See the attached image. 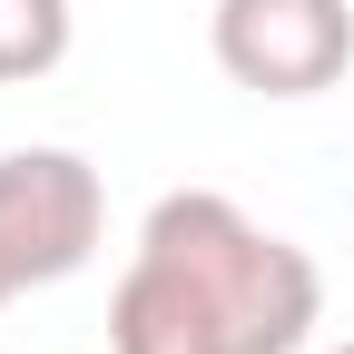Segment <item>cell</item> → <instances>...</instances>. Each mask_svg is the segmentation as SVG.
<instances>
[{
	"label": "cell",
	"mask_w": 354,
	"mask_h": 354,
	"mask_svg": "<svg viewBox=\"0 0 354 354\" xmlns=\"http://www.w3.org/2000/svg\"><path fill=\"white\" fill-rule=\"evenodd\" d=\"M325 276L295 236L256 227L216 187H167L109 295L118 354H305Z\"/></svg>",
	"instance_id": "1"
},
{
	"label": "cell",
	"mask_w": 354,
	"mask_h": 354,
	"mask_svg": "<svg viewBox=\"0 0 354 354\" xmlns=\"http://www.w3.org/2000/svg\"><path fill=\"white\" fill-rule=\"evenodd\" d=\"M109 236V187L79 148H10L0 158V305L79 276Z\"/></svg>",
	"instance_id": "2"
},
{
	"label": "cell",
	"mask_w": 354,
	"mask_h": 354,
	"mask_svg": "<svg viewBox=\"0 0 354 354\" xmlns=\"http://www.w3.org/2000/svg\"><path fill=\"white\" fill-rule=\"evenodd\" d=\"M207 50L256 99H325L354 69V0H216Z\"/></svg>",
	"instance_id": "3"
},
{
	"label": "cell",
	"mask_w": 354,
	"mask_h": 354,
	"mask_svg": "<svg viewBox=\"0 0 354 354\" xmlns=\"http://www.w3.org/2000/svg\"><path fill=\"white\" fill-rule=\"evenodd\" d=\"M69 0H0V88H20V79H50L69 59Z\"/></svg>",
	"instance_id": "4"
},
{
	"label": "cell",
	"mask_w": 354,
	"mask_h": 354,
	"mask_svg": "<svg viewBox=\"0 0 354 354\" xmlns=\"http://www.w3.org/2000/svg\"><path fill=\"white\" fill-rule=\"evenodd\" d=\"M335 354H354V344H335Z\"/></svg>",
	"instance_id": "5"
}]
</instances>
